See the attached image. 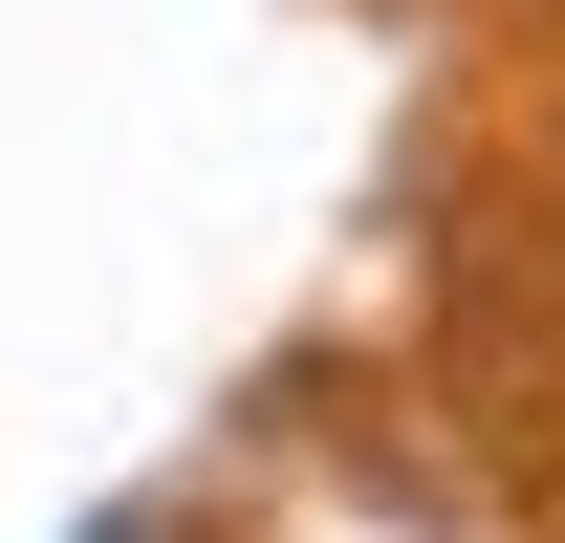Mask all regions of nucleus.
I'll return each instance as SVG.
<instances>
[{
    "instance_id": "1",
    "label": "nucleus",
    "mask_w": 565,
    "mask_h": 543,
    "mask_svg": "<svg viewBox=\"0 0 565 543\" xmlns=\"http://www.w3.org/2000/svg\"><path fill=\"white\" fill-rule=\"evenodd\" d=\"M87 543H174V522H87Z\"/></svg>"
}]
</instances>
